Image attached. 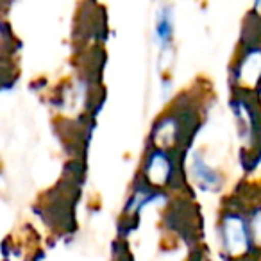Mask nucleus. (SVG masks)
I'll use <instances>...</instances> for the list:
<instances>
[{
	"label": "nucleus",
	"instance_id": "f257e3e1",
	"mask_svg": "<svg viewBox=\"0 0 261 261\" xmlns=\"http://www.w3.org/2000/svg\"><path fill=\"white\" fill-rule=\"evenodd\" d=\"M224 242L231 254L245 252L249 245V232L245 229V224L240 217L231 215L224 222Z\"/></svg>",
	"mask_w": 261,
	"mask_h": 261
},
{
	"label": "nucleus",
	"instance_id": "f03ea898",
	"mask_svg": "<svg viewBox=\"0 0 261 261\" xmlns=\"http://www.w3.org/2000/svg\"><path fill=\"white\" fill-rule=\"evenodd\" d=\"M168 174H170V163L168 160L163 156V154H156L152 160L147 165V175L152 182L156 185H161L168 179Z\"/></svg>",
	"mask_w": 261,
	"mask_h": 261
},
{
	"label": "nucleus",
	"instance_id": "7ed1b4c3",
	"mask_svg": "<svg viewBox=\"0 0 261 261\" xmlns=\"http://www.w3.org/2000/svg\"><path fill=\"white\" fill-rule=\"evenodd\" d=\"M259 77H261V54L259 52H254L242 65L240 79L245 84H256V81H259Z\"/></svg>",
	"mask_w": 261,
	"mask_h": 261
},
{
	"label": "nucleus",
	"instance_id": "20e7f679",
	"mask_svg": "<svg viewBox=\"0 0 261 261\" xmlns=\"http://www.w3.org/2000/svg\"><path fill=\"white\" fill-rule=\"evenodd\" d=\"M156 34H158V38H160L161 43H163V47H167V43L172 38V18L167 11H165L163 15L160 16V20H158Z\"/></svg>",
	"mask_w": 261,
	"mask_h": 261
},
{
	"label": "nucleus",
	"instance_id": "39448f33",
	"mask_svg": "<svg viewBox=\"0 0 261 261\" xmlns=\"http://www.w3.org/2000/svg\"><path fill=\"white\" fill-rule=\"evenodd\" d=\"M195 172H197V175L202 174V181H200L202 185H215V182H217L215 174L202 163V161H197V163H195Z\"/></svg>",
	"mask_w": 261,
	"mask_h": 261
},
{
	"label": "nucleus",
	"instance_id": "423d86ee",
	"mask_svg": "<svg viewBox=\"0 0 261 261\" xmlns=\"http://www.w3.org/2000/svg\"><path fill=\"white\" fill-rule=\"evenodd\" d=\"M252 234H254L256 243L261 245V211H257L256 217H254V220H252Z\"/></svg>",
	"mask_w": 261,
	"mask_h": 261
},
{
	"label": "nucleus",
	"instance_id": "0eeeda50",
	"mask_svg": "<svg viewBox=\"0 0 261 261\" xmlns=\"http://www.w3.org/2000/svg\"><path fill=\"white\" fill-rule=\"evenodd\" d=\"M256 11L261 15V0H256Z\"/></svg>",
	"mask_w": 261,
	"mask_h": 261
}]
</instances>
